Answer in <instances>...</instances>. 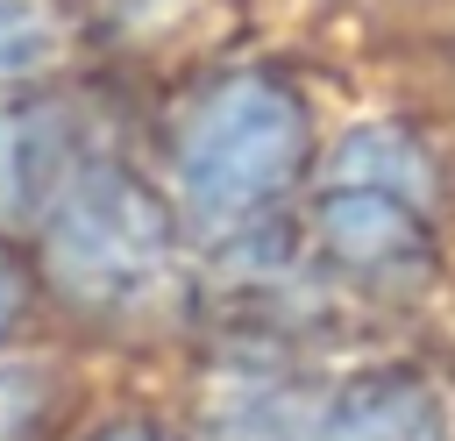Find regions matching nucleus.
Here are the masks:
<instances>
[{"label": "nucleus", "instance_id": "3", "mask_svg": "<svg viewBox=\"0 0 455 441\" xmlns=\"http://www.w3.org/2000/svg\"><path fill=\"white\" fill-rule=\"evenodd\" d=\"M434 206H441L434 156L398 121H355L327 149V164H320L313 235H320V249L341 270H355V277H398V270H412L427 256Z\"/></svg>", "mask_w": 455, "mask_h": 441}, {"label": "nucleus", "instance_id": "7", "mask_svg": "<svg viewBox=\"0 0 455 441\" xmlns=\"http://www.w3.org/2000/svg\"><path fill=\"white\" fill-rule=\"evenodd\" d=\"M50 427V377L28 363H0V441H43Z\"/></svg>", "mask_w": 455, "mask_h": 441}, {"label": "nucleus", "instance_id": "9", "mask_svg": "<svg viewBox=\"0 0 455 441\" xmlns=\"http://www.w3.org/2000/svg\"><path fill=\"white\" fill-rule=\"evenodd\" d=\"M92 441H171V434H156L149 420H114V427H100Z\"/></svg>", "mask_w": 455, "mask_h": 441}, {"label": "nucleus", "instance_id": "4", "mask_svg": "<svg viewBox=\"0 0 455 441\" xmlns=\"http://www.w3.org/2000/svg\"><path fill=\"white\" fill-rule=\"evenodd\" d=\"M291 441H448V420L412 370H355L299 420Z\"/></svg>", "mask_w": 455, "mask_h": 441}, {"label": "nucleus", "instance_id": "6", "mask_svg": "<svg viewBox=\"0 0 455 441\" xmlns=\"http://www.w3.org/2000/svg\"><path fill=\"white\" fill-rule=\"evenodd\" d=\"M64 50V14L57 0H0V85L36 78Z\"/></svg>", "mask_w": 455, "mask_h": 441}, {"label": "nucleus", "instance_id": "2", "mask_svg": "<svg viewBox=\"0 0 455 441\" xmlns=\"http://www.w3.org/2000/svg\"><path fill=\"white\" fill-rule=\"evenodd\" d=\"M171 206L121 164H78L43 199V270L92 313H135L171 285Z\"/></svg>", "mask_w": 455, "mask_h": 441}, {"label": "nucleus", "instance_id": "5", "mask_svg": "<svg viewBox=\"0 0 455 441\" xmlns=\"http://www.w3.org/2000/svg\"><path fill=\"white\" fill-rule=\"evenodd\" d=\"M57 178V121L21 100H0V213L43 206Z\"/></svg>", "mask_w": 455, "mask_h": 441}, {"label": "nucleus", "instance_id": "8", "mask_svg": "<svg viewBox=\"0 0 455 441\" xmlns=\"http://www.w3.org/2000/svg\"><path fill=\"white\" fill-rule=\"evenodd\" d=\"M21 306H28V277H21L14 256H0V334L21 320Z\"/></svg>", "mask_w": 455, "mask_h": 441}, {"label": "nucleus", "instance_id": "1", "mask_svg": "<svg viewBox=\"0 0 455 441\" xmlns=\"http://www.w3.org/2000/svg\"><path fill=\"white\" fill-rule=\"evenodd\" d=\"M313 156L306 100L270 71L206 78L171 121V178L185 206L213 228H242L270 213Z\"/></svg>", "mask_w": 455, "mask_h": 441}]
</instances>
